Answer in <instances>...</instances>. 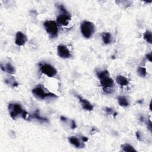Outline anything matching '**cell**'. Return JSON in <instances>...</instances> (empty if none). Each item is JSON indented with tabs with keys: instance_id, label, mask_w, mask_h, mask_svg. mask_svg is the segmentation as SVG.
<instances>
[{
	"instance_id": "1",
	"label": "cell",
	"mask_w": 152,
	"mask_h": 152,
	"mask_svg": "<svg viewBox=\"0 0 152 152\" xmlns=\"http://www.w3.org/2000/svg\"><path fill=\"white\" fill-rule=\"evenodd\" d=\"M8 109L13 120H15L18 117H22L24 120L28 119V112L23 108L20 103H11L8 105Z\"/></svg>"
},
{
	"instance_id": "2",
	"label": "cell",
	"mask_w": 152,
	"mask_h": 152,
	"mask_svg": "<svg viewBox=\"0 0 152 152\" xmlns=\"http://www.w3.org/2000/svg\"><path fill=\"white\" fill-rule=\"evenodd\" d=\"M32 92L34 97L41 100L58 97L55 94L49 91L47 89H46L43 85L41 84L37 85L32 89Z\"/></svg>"
},
{
	"instance_id": "3",
	"label": "cell",
	"mask_w": 152,
	"mask_h": 152,
	"mask_svg": "<svg viewBox=\"0 0 152 152\" xmlns=\"http://www.w3.org/2000/svg\"><path fill=\"white\" fill-rule=\"evenodd\" d=\"M56 5V7L60 11L59 15L56 17L57 23H59L64 26H66L68 25L69 22L71 20V15L63 4Z\"/></svg>"
},
{
	"instance_id": "4",
	"label": "cell",
	"mask_w": 152,
	"mask_h": 152,
	"mask_svg": "<svg viewBox=\"0 0 152 152\" xmlns=\"http://www.w3.org/2000/svg\"><path fill=\"white\" fill-rule=\"evenodd\" d=\"M44 26L47 33L51 38L58 36V27L57 22L54 20H46L44 23Z\"/></svg>"
},
{
	"instance_id": "5",
	"label": "cell",
	"mask_w": 152,
	"mask_h": 152,
	"mask_svg": "<svg viewBox=\"0 0 152 152\" xmlns=\"http://www.w3.org/2000/svg\"><path fill=\"white\" fill-rule=\"evenodd\" d=\"M80 30L83 36L85 38L89 39L94 33L95 26L92 22L85 20L82 23Z\"/></svg>"
},
{
	"instance_id": "6",
	"label": "cell",
	"mask_w": 152,
	"mask_h": 152,
	"mask_svg": "<svg viewBox=\"0 0 152 152\" xmlns=\"http://www.w3.org/2000/svg\"><path fill=\"white\" fill-rule=\"evenodd\" d=\"M39 70L41 72L49 77H53L57 74L56 68L49 64L47 63H39Z\"/></svg>"
},
{
	"instance_id": "7",
	"label": "cell",
	"mask_w": 152,
	"mask_h": 152,
	"mask_svg": "<svg viewBox=\"0 0 152 152\" xmlns=\"http://www.w3.org/2000/svg\"><path fill=\"white\" fill-rule=\"evenodd\" d=\"M100 84L103 88V91L108 93H109L108 90H112V89L115 85L113 79L110 77V75L106 76V77L100 79Z\"/></svg>"
},
{
	"instance_id": "8",
	"label": "cell",
	"mask_w": 152,
	"mask_h": 152,
	"mask_svg": "<svg viewBox=\"0 0 152 152\" xmlns=\"http://www.w3.org/2000/svg\"><path fill=\"white\" fill-rule=\"evenodd\" d=\"M57 53L61 58L67 59L71 57V52L68 48L64 45H60L57 47Z\"/></svg>"
},
{
	"instance_id": "9",
	"label": "cell",
	"mask_w": 152,
	"mask_h": 152,
	"mask_svg": "<svg viewBox=\"0 0 152 152\" xmlns=\"http://www.w3.org/2000/svg\"><path fill=\"white\" fill-rule=\"evenodd\" d=\"M28 39L27 36L22 32H17L15 35V44L18 46H22L26 44Z\"/></svg>"
},
{
	"instance_id": "10",
	"label": "cell",
	"mask_w": 152,
	"mask_h": 152,
	"mask_svg": "<svg viewBox=\"0 0 152 152\" xmlns=\"http://www.w3.org/2000/svg\"><path fill=\"white\" fill-rule=\"evenodd\" d=\"M77 97L82 106V108L84 110H87V111H91L93 110L94 106L88 100L84 99L82 96H79V95H78Z\"/></svg>"
},
{
	"instance_id": "11",
	"label": "cell",
	"mask_w": 152,
	"mask_h": 152,
	"mask_svg": "<svg viewBox=\"0 0 152 152\" xmlns=\"http://www.w3.org/2000/svg\"><path fill=\"white\" fill-rule=\"evenodd\" d=\"M28 119L29 120H31V119H36V120L39 121L41 122H45L47 123L49 122V120L48 118H45L42 116L41 115V114L39 113V110H36L34 112H33L31 114H29V117H28Z\"/></svg>"
},
{
	"instance_id": "12",
	"label": "cell",
	"mask_w": 152,
	"mask_h": 152,
	"mask_svg": "<svg viewBox=\"0 0 152 152\" xmlns=\"http://www.w3.org/2000/svg\"><path fill=\"white\" fill-rule=\"evenodd\" d=\"M1 69L10 74H14L15 72V69L14 67L10 63H6V64H1Z\"/></svg>"
},
{
	"instance_id": "13",
	"label": "cell",
	"mask_w": 152,
	"mask_h": 152,
	"mask_svg": "<svg viewBox=\"0 0 152 152\" xmlns=\"http://www.w3.org/2000/svg\"><path fill=\"white\" fill-rule=\"evenodd\" d=\"M68 141L72 145H73L76 148H83V147H84V145H82L80 140L75 136L69 137Z\"/></svg>"
},
{
	"instance_id": "14",
	"label": "cell",
	"mask_w": 152,
	"mask_h": 152,
	"mask_svg": "<svg viewBox=\"0 0 152 152\" xmlns=\"http://www.w3.org/2000/svg\"><path fill=\"white\" fill-rule=\"evenodd\" d=\"M116 82L118 84L121 86H126L129 84V81L128 79L121 75H117L116 78Z\"/></svg>"
},
{
	"instance_id": "15",
	"label": "cell",
	"mask_w": 152,
	"mask_h": 152,
	"mask_svg": "<svg viewBox=\"0 0 152 152\" xmlns=\"http://www.w3.org/2000/svg\"><path fill=\"white\" fill-rule=\"evenodd\" d=\"M102 38L105 45L110 44L112 42V36L109 32H103L102 34Z\"/></svg>"
},
{
	"instance_id": "16",
	"label": "cell",
	"mask_w": 152,
	"mask_h": 152,
	"mask_svg": "<svg viewBox=\"0 0 152 152\" xmlns=\"http://www.w3.org/2000/svg\"><path fill=\"white\" fill-rule=\"evenodd\" d=\"M5 83L11 87H17L18 86V83L15 80V79L13 77V76H10L5 79Z\"/></svg>"
},
{
	"instance_id": "17",
	"label": "cell",
	"mask_w": 152,
	"mask_h": 152,
	"mask_svg": "<svg viewBox=\"0 0 152 152\" xmlns=\"http://www.w3.org/2000/svg\"><path fill=\"white\" fill-rule=\"evenodd\" d=\"M118 104L122 107H127L129 106V102L126 97L124 96H120L117 98Z\"/></svg>"
},
{
	"instance_id": "18",
	"label": "cell",
	"mask_w": 152,
	"mask_h": 152,
	"mask_svg": "<svg viewBox=\"0 0 152 152\" xmlns=\"http://www.w3.org/2000/svg\"><path fill=\"white\" fill-rule=\"evenodd\" d=\"M121 147L124 151L126 152H137V150L134 148V147L132 146L131 145L127 144V143H124L122 144L121 146Z\"/></svg>"
},
{
	"instance_id": "19",
	"label": "cell",
	"mask_w": 152,
	"mask_h": 152,
	"mask_svg": "<svg viewBox=\"0 0 152 152\" xmlns=\"http://www.w3.org/2000/svg\"><path fill=\"white\" fill-rule=\"evenodd\" d=\"M144 39L150 44H152V34L151 32L149 30H146L143 35Z\"/></svg>"
},
{
	"instance_id": "20",
	"label": "cell",
	"mask_w": 152,
	"mask_h": 152,
	"mask_svg": "<svg viewBox=\"0 0 152 152\" xmlns=\"http://www.w3.org/2000/svg\"><path fill=\"white\" fill-rule=\"evenodd\" d=\"M96 75L98 78L100 80L105 77H106V76H108V75H110V74L108 71V70H102V71H98L96 72Z\"/></svg>"
},
{
	"instance_id": "21",
	"label": "cell",
	"mask_w": 152,
	"mask_h": 152,
	"mask_svg": "<svg viewBox=\"0 0 152 152\" xmlns=\"http://www.w3.org/2000/svg\"><path fill=\"white\" fill-rule=\"evenodd\" d=\"M137 73L141 77L145 78L147 75L146 68L143 67H139L137 69Z\"/></svg>"
},
{
	"instance_id": "22",
	"label": "cell",
	"mask_w": 152,
	"mask_h": 152,
	"mask_svg": "<svg viewBox=\"0 0 152 152\" xmlns=\"http://www.w3.org/2000/svg\"><path fill=\"white\" fill-rule=\"evenodd\" d=\"M105 112L107 114H108V115H111V114H113V117H115L116 115H117V112L114 110L113 109H112V108L106 107L105 109Z\"/></svg>"
},
{
	"instance_id": "23",
	"label": "cell",
	"mask_w": 152,
	"mask_h": 152,
	"mask_svg": "<svg viewBox=\"0 0 152 152\" xmlns=\"http://www.w3.org/2000/svg\"><path fill=\"white\" fill-rule=\"evenodd\" d=\"M147 129H148V131L150 132H151V131H152V122H151V120H150L147 121Z\"/></svg>"
},
{
	"instance_id": "24",
	"label": "cell",
	"mask_w": 152,
	"mask_h": 152,
	"mask_svg": "<svg viewBox=\"0 0 152 152\" xmlns=\"http://www.w3.org/2000/svg\"><path fill=\"white\" fill-rule=\"evenodd\" d=\"M136 138L137 139V140H139L140 141L141 140V132L139 131H137L136 132Z\"/></svg>"
},
{
	"instance_id": "25",
	"label": "cell",
	"mask_w": 152,
	"mask_h": 152,
	"mask_svg": "<svg viewBox=\"0 0 152 152\" xmlns=\"http://www.w3.org/2000/svg\"><path fill=\"white\" fill-rule=\"evenodd\" d=\"M71 128L72 129H75L76 128H77V125H76V122H75L74 120H72V121H71Z\"/></svg>"
},
{
	"instance_id": "26",
	"label": "cell",
	"mask_w": 152,
	"mask_h": 152,
	"mask_svg": "<svg viewBox=\"0 0 152 152\" xmlns=\"http://www.w3.org/2000/svg\"><path fill=\"white\" fill-rule=\"evenodd\" d=\"M146 58L149 62H151V52H150V53L146 54Z\"/></svg>"
},
{
	"instance_id": "27",
	"label": "cell",
	"mask_w": 152,
	"mask_h": 152,
	"mask_svg": "<svg viewBox=\"0 0 152 152\" xmlns=\"http://www.w3.org/2000/svg\"><path fill=\"white\" fill-rule=\"evenodd\" d=\"M80 138H81L82 141L83 143H86V142H87V141H88V140H89L88 138H87V137H85V136H81Z\"/></svg>"
},
{
	"instance_id": "28",
	"label": "cell",
	"mask_w": 152,
	"mask_h": 152,
	"mask_svg": "<svg viewBox=\"0 0 152 152\" xmlns=\"http://www.w3.org/2000/svg\"><path fill=\"white\" fill-rule=\"evenodd\" d=\"M60 120H61V121H63V122H66V121H67V118H65V117H64V116H61V117H60Z\"/></svg>"
},
{
	"instance_id": "29",
	"label": "cell",
	"mask_w": 152,
	"mask_h": 152,
	"mask_svg": "<svg viewBox=\"0 0 152 152\" xmlns=\"http://www.w3.org/2000/svg\"><path fill=\"white\" fill-rule=\"evenodd\" d=\"M151 102H150V104H149V109L150 110H151Z\"/></svg>"
}]
</instances>
